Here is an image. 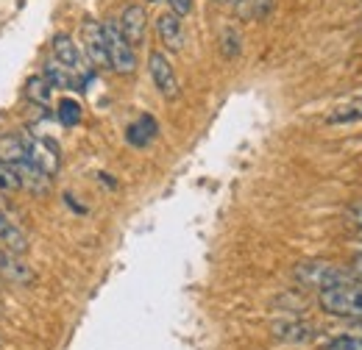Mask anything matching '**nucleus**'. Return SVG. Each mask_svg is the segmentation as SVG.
<instances>
[{
  "label": "nucleus",
  "mask_w": 362,
  "mask_h": 350,
  "mask_svg": "<svg viewBox=\"0 0 362 350\" xmlns=\"http://www.w3.org/2000/svg\"><path fill=\"white\" fill-rule=\"evenodd\" d=\"M296 281L304 284V286H313V289H329V286H337V284H346V281H354L351 272L340 270L337 264L329 262H301L296 267Z\"/></svg>",
  "instance_id": "obj_2"
},
{
  "label": "nucleus",
  "mask_w": 362,
  "mask_h": 350,
  "mask_svg": "<svg viewBox=\"0 0 362 350\" xmlns=\"http://www.w3.org/2000/svg\"><path fill=\"white\" fill-rule=\"evenodd\" d=\"M351 275H354V278H360V281H362V256H357V259L351 262Z\"/></svg>",
  "instance_id": "obj_22"
},
{
  "label": "nucleus",
  "mask_w": 362,
  "mask_h": 350,
  "mask_svg": "<svg viewBox=\"0 0 362 350\" xmlns=\"http://www.w3.org/2000/svg\"><path fill=\"white\" fill-rule=\"evenodd\" d=\"M84 50H87V59H90L95 67H109V53H106V37H103V23H95L87 20L84 23Z\"/></svg>",
  "instance_id": "obj_8"
},
{
  "label": "nucleus",
  "mask_w": 362,
  "mask_h": 350,
  "mask_svg": "<svg viewBox=\"0 0 362 350\" xmlns=\"http://www.w3.org/2000/svg\"><path fill=\"white\" fill-rule=\"evenodd\" d=\"M25 95H28L34 103L45 106L47 100H50V84H47L42 76H34V78H28V84H25Z\"/></svg>",
  "instance_id": "obj_17"
},
{
  "label": "nucleus",
  "mask_w": 362,
  "mask_h": 350,
  "mask_svg": "<svg viewBox=\"0 0 362 350\" xmlns=\"http://www.w3.org/2000/svg\"><path fill=\"white\" fill-rule=\"evenodd\" d=\"M323 350H362V337L360 334H343V337H334L329 339Z\"/></svg>",
  "instance_id": "obj_18"
},
{
  "label": "nucleus",
  "mask_w": 362,
  "mask_h": 350,
  "mask_svg": "<svg viewBox=\"0 0 362 350\" xmlns=\"http://www.w3.org/2000/svg\"><path fill=\"white\" fill-rule=\"evenodd\" d=\"M240 44H243V40H240V34H237L234 28H226V31H223V40H221V47H223V56H226V59H234V56L240 53Z\"/></svg>",
  "instance_id": "obj_19"
},
{
  "label": "nucleus",
  "mask_w": 362,
  "mask_h": 350,
  "mask_svg": "<svg viewBox=\"0 0 362 350\" xmlns=\"http://www.w3.org/2000/svg\"><path fill=\"white\" fill-rule=\"evenodd\" d=\"M362 120V95L354 100H346L340 103L337 109H332L326 114V123L329 126H346V123H360Z\"/></svg>",
  "instance_id": "obj_12"
},
{
  "label": "nucleus",
  "mask_w": 362,
  "mask_h": 350,
  "mask_svg": "<svg viewBox=\"0 0 362 350\" xmlns=\"http://www.w3.org/2000/svg\"><path fill=\"white\" fill-rule=\"evenodd\" d=\"M156 131H159L156 120H153L151 114H142L136 123H132V126H129V131H126V139H129L134 147H145V145H151V142H153Z\"/></svg>",
  "instance_id": "obj_11"
},
{
  "label": "nucleus",
  "mask_w": 362,
  "mask_h": 350,
  "mask_svg": "<svg viewBox=\"0 0 362 350\" xmlns=\"http://www.w3.org/2000/svg\"><path fill=\"white\" fill-rule=\"evenodd\" d=\"M349 217H351V222H354V225H360V228H362V203H360V206H354V209L349 212Z\"/></svg>",
  "instance_id": "obj_21"
},
{
  "label": "nucleus",
  "mask_w": 362,
  "mask_h": 350,
  "mask_svg": "<svg viewBox=\"0 0 362 350\" xmlns=\"http://www.w3.org/2000/svg\"><path fill=\"white\" fill-rule=\"evenodd\" d=\"M56 120H59L64 128L78 126V120H81V103H78L76 97H62L59 106H56Z\"/></svg>",
  "instance_id": "obj_14"
},
{
  "label": "nucleus",
  "mask_w": 362,
  "mask_h": 350,
  "mask_svg": "<svg viewBox=\"0 0 362 350\" xmlns=\"http://www.w3.org/2000/svg\"><path fill=\"white\" fill-rule=\"evenodd\" d=\"M117 28L126 37V42L136 50L139 44L145 42V31H148V14H145V8L136 6V3L134 6H126L123 14H120V20H117Z\"/></svg>",
  "instance_id": "obj_7"
},
{
  "label": "nucleus",
  "mask_w": 362,
  "mask_h": 350,
  "mask_svg": "<svg viewBox=\"0 0 362 350\" xmlns=\"http://www.w3.org/2000/svg\"><path fill=\"white\" fill-rule=\"evenodd\" d=\"M273 337L279 342H290V345H301V342H310L315 337V328L310 322H301V320H287V322H279L273 325Z\"/></svg>",
  "instance_id": "obj_10"
},
{
  "label": "nucleus",
  "mask_w": 362,
  "mask_h": 350,
  "mask_svg": "<svg viewBox=\"0 0 362 350\" xmlns=\"http://www.w3.org/2000/svg\"><path fill=\"white\" fill-rule=\"evenodd\" d=\"M42 78L50 84V89H73V87H78L76 76H73L70 70H64V67H62L56 59L45 61V73H42Z\"/></svg>",
  "instance_id": "obj_13"
},
{
  "label": "nucleus",
  "mask_w": 362,
  "mask_h": 350,
  "mask_svg": "<svg viewBox=\"0 0 362 350\" xmlns=\"http://www.w3.org/2000/svg\"><path fill=\"white\" fill-rule=\"evenodd\" d=\"M0 239L6 242V251H8L11 256H25V253H28V239L20 234V228L8 225V228H6V234H3Z\"/></svg>",
  "instance_id": "obj_15"
},
{
  "label": "nucleus",
  "mask_w": 362,
  "mask_h": 350,
  "mask_svg": "<svg viewBox=\"0 0 362 350\" xmlns=\"http://www.w3.org/2000/svg\"><path fill=\"white\" fill-rule=\"evenodd\" d=\"M53 59H56V61H59L64 70H70V73L76 76L78 87H84V84L90 81L92 70L87 67V59H84L81 47L76 44V40H73V37H67V34L53 37Z\"/></svg>",
  "instance_id": "obj_4"
},
{
  "label": "nucleus",
  "mask_w": 362,
  "mask_h": 350,
  "mask_svg": "<svg viewBox=\"0 0 362 350\" xmlns=\"http://www.w3.org/2000/svg\"><path fill=\"white\" fill-rule=\"evenodd\" d=\"M151 3H156V0H151Z\"/></svg>",
  "instance_id": "obj_26"
},
{
  "label": "nucleus",
  "mask_w": 362,
  "mask_h": 350,
  "mask_svg": "<svg viewBox=\"0 0 362 350\" xmlns=\"http://www.w3.org/2000/svg\"><path fill=\"white\" fill-rule=\"evenodd\" d=\"M317 303L332 317H349V320H362V284L346 281L329 289L317 292Z\"/></svg>",
  "instance_id": "obj_1"
},
{
  "label": "nucleus",
  "mask_w": 362,
  "mask_h": 350,
  "mask_svg": "<svg viewBox=\"0 0 362 350\" xmlns=\"http://www.w3.org/2000/svg\"><path fill=\"white\" fill-rule=\"evenodd\" d=\"M23 189V181H20V173L11 162L0 159V192H17Z\"/></svg>",
  "instance_id": "obj_16"
},
{
  "label": "nucleus",
  "mask_w": 362,
  "mask_h": 350,
  "mask_svg": "<svg viewBox=\"0 0 362 350\" xmlns=\"http://www.w3.org/2000/svg\"><path fill=\"white\" fill-rule=\"evenodd\" d=\"M168 3H170V11L179 17H187L192 11V0H168Z\"/></svg>",
  "instance_id": "obj_20"
},
{
  "label": "nucleus",
  "mask_w": 362,
  "mask_h": 350,
  "mask_svg": "<svg viewBox=\"0 0 362 350\" xmlns=\"http://www.w3.org/2000/svg\"><path fill=\"white\" fill-rule=\"evenodd\" d=\"M218 3H226V0H218Z\"/></svg>",
  "instance_id": "obj_25"
},
{
  "label": "nucleus",
  "mask_w": 362,
  "mask_h": 350,
  "mask_svg": "<svg viewBox=\"0 0 362 350\" xmlns=\"http://www.w3.org/2000/svg\"><path fill=\"white\" fill-rule=\"evenodd\" d=\"M8 225H11V222H8V219H6V215L0 212V236L6 234V228H8Z\"/></svg>",
  "instance_id": "obj_23"
},
{
  "label": "nucleus",
  "mask_w": 362,
  "mask_h": 350,
  "mask_svg": "<svg viewBox=\"0 0 362 350\" xmlns=\"http://www.w3.org/2000/svg\"><path fill=\"white\" fill-rule=\"evenodd\" d=\"M103 37H106V53H109V67L120 76H132L136 70V53L134 47L126 42V37L117 28V20L103 23Z\"/></svg>",
  "instance_id": "obj_3"
},
{
  "label": "nucleus",
  "mask_w": 362,
  "mask_h": 350,
  "mask_svg": "<svg viewBox=\"0 0 362 350\" xmlns=\"http://www.w3.org/2000/svg\"><path fill=\"white\" fill-rule=\"evenodd\" d=\"M23 147L31 164H37L42 173L53 175L59 170V145L45 136H23Z\"/></svg>",
  "instance_id": "obj_6"
},
{
  "label": "nucleus",
  "mask_w": 362,
  "mask_h": 350,
  "mask_svg": "<svg viewBox=\"0 0 362 350\" xmlns=\"http://www.w3.org/2000/svg\"><path fill=\"white\" fill-rule=\"evenodd\" d=\"M148 73L153 78V87L159 89V95L165 100H176L179 97V78H176V70L170 64V59L159 50H153L148 56Z\"/></svg>",
  "instance_id": "obj_5"
},
{
  "label": "nucleus",
  "mask_w": 362,
  "mask_h": 350,
  "mask_svg": "<svg viewBox=\"0 0 362 350\" xmlns=\"http://www.w3.org/2000/svg\"><path fill=\"white\" fill-rule=\"evenodd\" d=\"M156 31H159V40L168 50H181L184 47V23H181L179 14L165 11L156 20Z\"/></svg>",
  "instance_id": "obj_9"
},
{
  "label": "nucleus",
  "mask_w": 362,
  "mask_h": 350,
  "mask_svg": "<svg viewBox=\"0 0 362 350\" xmlns=\"http://www.w3.org/2000/svg\"><path fill=\"white\" fill-rule=\"evenodd\" d=\"M360 239H362V228H360Z\"/></svg>",
  "instance_id": "obj_24"
}]
</instances>
